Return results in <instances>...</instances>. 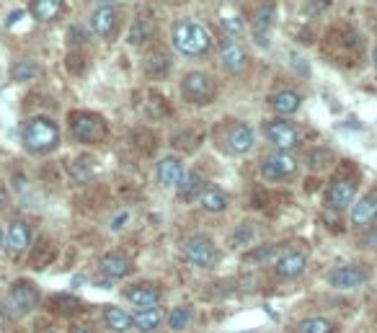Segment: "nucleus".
Here are the masks:
<instances>
[{"label": "nucleus", "mask_w": 377, "mask_h": 333, "mask_svg": "<svg viewBox=\"0 0 377 333\" xmlns=\"http://www.w3.org/2000/svg\"><path fill=\"white\" fill-rule=\"evenodd\" d=\"M264 137H267L274 147H279L282 153H287V150L297 147V143H300L297 127L290 124V122H285V119H271V122H264Z\"/></svg>", "instance_id": "7"}, {"label": "nucleus", "mask_w": 377, "mask_h": 333, "mask_svg": "<svg viewBox=\"0 0 377 333\" xmlns=\"http://www.w3.org/2000/svg\"><path fill=\"white\" fill-rule=\"evenodd\" d=\"M367 269H362L357 263H346V266H336L328 274V284L333 289H357L367 282Z\"/></svg>", "instance_id": "9"}, {"label": "nucleus", "mask_w": 377, "mask_h": 333, "mask_svg": "<svg viewBox=\"0 0 377 333\" xmlns=\"http://www.w3.org/2000/svg\"><path fill=\"white\" fill-rule=\"evenodd\" d=\"M3 204H6V189L0 186V209H3Z\"/></svg>", "instance_id": "39"}, {"label": "nucleus", "mask_w": 377, "mask_h": 333, "mask_svg": "<svg viewBox=\"0 0 377 333\" xmlns=\"http://www.w3.org/2000/svg\"><path fill=\"white\" fill-rule=\"evenodd\" d=\"M174 47L178 52L189 54V57H199V54H207L212 47V36L210 31L196 24V21H178L174 26Z\"/></svg>", "instance_id": "2"}, {"label": "nucleus", "mask_w": 377, "mask_h": 333, "mask_svg": "<svg viewBox=\"0 0 377 333\" xmlns=\"http://www.w3.org/2000/svg\"><path fill=\"white\" fill-rule=\"evenodd\" d=\"M158 181L163 184V186H176L178 179L184 176V165L178 158H163V161L158 163Z\"/></svg>", "instance_id": "22"}, {"label": "nucleus", "mask_w": 377, "mask_h": 333, "mask_svg": "<svg viewBox=\"0 0 377 333\" xmlns=\"http://www.w3.org/2000/svg\"><path fill=\"white\" fill-rule=\"evenodd\" d=\"M377 220V191H369L351 204V225L369 227Z\"/></svg>", "instance_id": "10"}, {"label": "nucleus", "mask_w": 377, "mask_h": 333, "mask_svg": "<svg viewBox=\"0 0 377 333\" xmlns=\"http://www.w3.org/2000/svg\"><path fill=\"white\" fill-rule=\"evenodd\" d=\"M297 333H333V323L318 316L303 318V320L297 323Z\"/></svg>", "instance_id": "29"}, {"label": "nucleus", "mask_w": 377, "mask_h": 333, "mask_svg": "<svg viewBox=\"0 0 377 333\" xmlns=\"http://www.w3.org/2000/svg\"><path fill=\"white\" fill-rule=\"evenodd\" d=\"M365 243H367V248H372V251H377V230H372V233L365 238Z\"/></svg>", "instance_id": "37"}, {"label": "nucleus", "mask_w": 377, "mask_h": 333, "mask_svg": "<svg viewBox=\"0 0 377 333\" xmlns=\"http://www.w3.org/2000/svg\"><path fill=\"white\" fill-rule=\"evenodd\" d=\"M274 18H276V8L271 0H267V3H261V6H256V10H253V18H251V24H253V34L256 36H264L269 31V29L274 26Z\"/></svg>", "instance_id": "21"}, {"label": "nucleus", "mask_w": 377, "mask_h": 333, "mask_svg": "<svg viewBox=\"0 0 377 333\" xmlns=\"http://www.w3.org/2000/svg\"><path fill=\"white\" fill-rule=\"evenodd\" d=\"M78 42L85 44V42H88V31H85L83 26H78V24H75V26H70V44H78Z\"/></svg>", "instance_id": "35"}, {"label": "nucleus", "mask_w": 377, "mask_h": 333, "mask_svg": "<svg viewBox=\"0 0 377 333\" xmlns=\"http://www.w3.org/2000/svg\"><path fill=\"white\" fill-rule=\"evenodd\" d=\"M354 194H357L354 181L339 179V181H333L331 186H328L326 202H328V207H333V209H346V207H351V204H354Z\"/></svg>", "instance_id": "11"}, {"label": "nucleus", "mask_w": 377, "mask_h": 333, "mask_svg": "<svg viewBox=\"0 0 377 333\" xmlns=\"http://www.w3.org/2000/svg\"><path fill=\"white\" fill-rule=\"evenodd\" d=\"M192 323V310L189 307H174L171 310V316H168V325L174 328V331H184L186 325Z\"/></svg>", "instance_id": "31"}, {"label": "nucleus", "mask_w": 377, "mask_h": 333, "mask_svg": "<svg viewBox=\"0 0 377 333\" xmlns=\"http://www.w3.org/2000/svg\"><path fill=\"white\" fill-rule=\"evenodd\" d=\"M168 65H171V60H168V54L163 52V49H153V52L145 57V70L150 72V75H166Z\"/></svg>", "instance_id": "28"}, {"label": "nucleus", "mask_w": 377, "mask_h": 333, "mask_svg": "<svg viewBox=\"0 0 377 333\" xmlns=\"http://www.w3.org/2000/svg\"><path fill=\"white\" fill-rule=\"evenodd\" d=\"M132 320H135V328H137V331L150 333V331H156L158 325H160L163 316H160V310H158V307H150V310H140Z\"/></svg>", "instance_id": "27"}, {"label": "nucleus", "mask_w": 377, "mask_h": 333, "mask_svg": "<svg viewBox=\"0 0 377 333\" xmlns=\"http://www.w3.org/2000/svg\"><path fill=\"white\" fill-rule=\"evenodd\" d=\"M99 269H101V274L111 277V279H122V277H127L129 271H132V263L122 253H106V256H101V261H99Z\"/></svg>", "instance_id": "16"}, {"label": "nucleus", "mask_w": 377, "mask_h": 333, "mask_svg": "<svg viewBox=\"0 0 377 333\" xmlns=\"http://www.w3.org/2000/svg\"><path fill=\"white\" fill-rule=\"evenodd\" d=\"M246 63H249V57H246V52H243V47L235 44V42H231V39H225L220 44V65L225 67L228 72H240L243 67H246Z\"/></svg>", "instance_id": "13"}, {"label": "nucleus", "mask_w": 377, "mask_h": 333, "mask_svg": "<svg viewBox=\"0 0 377 333\" xmlns=\"http://www.w3.org/2000/svg\"><path fill=\"white\" fill-rule=\"evenodd\" d=\"M176 189H178V199L192 202V199L202 197L204 181L196 171H184V176H181V179H178V184H176Z\"/></svg>", "instance_id": "20"}, {"label": "nucleus", "mask_w": 377, "mask_h": 333, "mask_svg": "<svg viewBox=\"0 0 377 333\" xmlns=\"http://www.w3.org/2000/svg\"><path fill=\"white\" fill-rule=\"evenodd\" d=\"M3 241H6V235H3V227H0V248H3Z\"/></svg>", "instance_id": "41"}, {"label": "nucleus", "mask_w": 377, "mask_h": 333, "mask_svg": "<svg viewBox=\"0 0 377 333\" xmlns=\"http://www.w3.org/2000/svg\"><path fill=\"white\" fill-rule=\"evenodd\" d=\"M220 26H222V31H225V34L238 36L240 31H243V18H240V16H231V13L225 16V13H222V16H220Z\"/></svg>", "instance_id": "33"}, {"label": "nucleus", "mask_w": 377, "mask_h": 333, "mask_svg": "<svg viewBox=\"0 0 377 333\" xmlns=\"http://www.w3.org/2000/svg\"><path fill=\"white\" fill-rule=\"evenodd\" d=\"M228 147H231V153L235 155H243L249 153L251 147H253V129L249 124H235L228 132Z\"/></svg>", "instance_id": "18"}, {"label": "nucleus", "mask_w": 377, "mask_h": 333, "mask_svg": "<svg viewBox=\"0 0 377 333\" xmlns=\"http://www.w3.org/2000/svg\"><path fill=\"white\" fill-rule=\"evenodd\" d=\"M65 8V0H31V16L37 18L39 24H52L55 18H60Z\"/></svg>", "instance_id": "19"}, {"label": "nucleus", "mask_w": 377, "mask_h": 333, "mask_svg": "<svg viewBox=\"0 0 377 333\" xmlns=\"http://www.w3.org/2000/svg\"><path fill=\"white\" fill-rule=\"evenodd\" d=\"M251 238H253V227L246 222V225H240L238 230H235V238H233V243L235 245H243V243H249Z\"/></svg>", "instance_id": "34"}, {"label": "nucleus", "mask_w": 377, "mask_h": 333, "mask_svg": "<svg viewBox=\"0 0 377 333\" xmlns=\"http://www.w3.org/2000/svg\"><path fill=\"white\" fill-rule=\"evenodd\" d=\"M163 3H174V0H163Z\"/></svg>", "instance_id": "44"}, {"label": "nucleus", "mask_w": 377, "mask_h": 333, "mask_svg": "<svg viewBox=\"0 0 377 333\" xmlns=\"http://www.w3.org/2000/svg\"><path fill=\"white\" fill-rule=\"evenodd\" d=\"M21 140L31 155H49L60 145V127L52 119L34 117L21 127Z\"/></svg>", "instance_id": "1"}, {"label": "nucleus", "mask_w": 377, "mask_h": 333, "mask_svg": "<svg viewBox=\"0 0 377 333\" xmlns=\"http://www.w3.org/2000/svg\"><path fill=\"white\" fill-rule=\"evenodd\" d=\"M184 256H186V261L199 266V269H210V266H215L217 259H220L215 243H212L210 238H204V235H196V238H189V241H186Z\"/></svg>", "instance_id": "6"}, {"label": "nucleus", "mask_w": 377, "mask_h": 333, "mask_svg": "<svg viewBox=\"0 0 377 333\" xmlns=\"http://www.w3.org/2000/svg\"><path fill=\"white\" fill-rule=\"evenodd\" d=\"M117 10L109 8V6H101V8L93 10L91 16V29L96 31L99 36H103V39H109L114 31H117Z\"/></svg>", "instance_id": "15"}, {"label": "nucleus", "mask_w": 377, "mask_h": 333, "mask_svg": "<svg viewBox=\"0 0 377 333\" xmlns=\"http://www.w3.org/2000/svg\"><path fill=\"white\" fill-rule=\"evenodd\" d=\"M153 21L150 18H145V16H137L135 21H132V26H129V42L132 44H145L147 39L153 36Z\"/></svg>", "instance_id": "26"}, {"label": "nucleus", "mask_w": 377, "mask_h": 333, "mask_svg": "<svg viewBox=\"0 0 377 333\" xmlns=\"http://www.w3.org/2000/svg\"><path fill=\"white\" fill-rule=\"evenodd\" d=\"M294 171H297V161L290 153H282V150H276V153L267 155L261 161V176L267 181H285L294 176Z\"/></svg>", "instance_id": "8"}, {"label": "nucleus", "mask_w": 377, "mask_h": 333, "mask_svg": "<svg viewBox=\"0 0 377 333\" xmlns=\"http://www.w3.org/2000/svg\"><path fill=\"white\" fill-rule=\"evenodd\" d=\"M31 243V230L24 220H13L8 227V233H6V245H8V253L10 256H19L24 253Z\"/></svg>", "instance_id": "14"}, {"label": "nucleus", "mask_w": 377, "mask_h": 333, "mask_svg": "<svg viewBox=\"0 0 377 333\" xmlns=\"http://www.w3.org/2000/svg\"><path fill=\"white\" fill-rule=\"evenodd\" d=\"M103 318H106V325H109L111 331H117V333H124V331H129V328H135V320H132V316H129L127 310H122V307H117V305L106 307Z\"/></svg>", "instance_id": "24"}, {"label": "nucleus", "mask_w": 377, "mask_h": 333, "mask_svg": "<svg viewBox=\"0 0 377 333\" xmlns=\"http://www.w3.org/2000/svg\"><path fill=\"white\" fill-rule=\"evenodd\" d=\"M55 305H60V310H65V313H70V310H78L81 307V302L78 300H73V298H55Z\"/></svg>", "instance_id": "36"}, {"label": "nucleus", "mask_w": 377, "mask_h": 333, "mask_svg": "<svg viewBox=\"0 0 377 333\" xmlns=\"http://www.w3.org/2000/svg\"><path fill=\"white\" fill-rule=\"evenodd\" d=\"M271 108H274L279 117H292L294 111L300 108V96L294 90H276L271 96Z\"/></svg>", "instance_id": "23"}, {"label": "nucleus", "mask_w": 377, "mask_h": 333, "mask_svg": "<svg viewBox=\"0 0 377 333\" xmlns=\"http://www.w3.org/2000/svg\"><path fill=\"white\" fill-rule=\"evenodd\" d=\"M37 302H39L37 289L31 287V284H26V282H21V284H16V287L3 298L0 310H3V316H8V318H24L37 307Z\"/></svg>", "instance_id": "3"}, {"label": "nucleus", "mask_w": 377, "mask_h": 333, "mask_svg": "<svg viewBox=\"0 0 377 333\" xmlns=\"http://www.w3.org/2000/svg\"><path fill=\"white\" fill-rule=\"evenodd\" d=\"M181 96L186 101H192L196 106L210 104L215 99V81H212L207 72H189L181 81Z\"/></svg>", "instance_id": "5"}, {"label": "nucleus", "mask_w": 377, "mask_h": 333, "mask_svg": "<svg viewBox=\"0 0 377 333\" xmlns=\"http://www.w3.org/2000/svg\"><path fill=\"white\" fill-rule=\"evenodd\" d=\"M44 333H55V331H44Z\"/></svg>", "instance_id": "45"}, {"label": "nucleus", "mask_w": 377, "mask_h": 333, "mask_svg": "<svg viewBox=\"0 0 377 333\" xmlns=\"http://www.w3.org/2000/svg\"><path fill=\"white\" fill-rule=\"evenodd\" d=\"M305 269H308V256L300 251H287L285 256L276 259V274L282 279H297L305 274Z\"/></svg>", "instance_id": "12"}, {"label": "nucleus", "mask_w": 377, "mask_h": 333, "mask_svg": "<svg viewBox=\"0 0 377 333\" xmlns=\"http://www.w3.org/2000/svg\"><path fill=\"white\" fill-rule=\"evenodd\" d=\"M21 16H24V13H21V10H19V13H13V16L8 18V26H10V24H16V21H21Z\"/></svg>", "instance_id": "38"}, {"label": "nucleus", "mask_w": 377, "mask_h": 333, "mask_svg": "<svg viewBox=\"0 0 377 333\" xmlns=\"http://www.w3.org/2000/svg\"><path fill=\"white\" fill-rule=\"evenodd\" d=\"M372 63H375V67H377V49L372 52Z\"/></svg>", "instance_id": "42"}, {"label": "nucleus", "mask_w": 377, "mask_h": 333, "mask_svg": "<svg viewBox=\"0 0 377 333\" xmlns=\"http://www.w3.org/2000/svg\"><path fill=\"white\" fill-rule=\"evenodd\" d=\"M199 204H202L207 212H222V209L228 207V197H225V191L217 189V186H204L202 197H199Z\"/></svg>", "instance_id": "25"}, {"label": "nucleus", "mask_w": 377, "mask_h": 333, "mask_svg": "<svg viewBox=\"0 0 377 333\" xmlns=\"http://www.w3.org/2000/svg\"><path fill=\"white\" fill-rule=\"evenodd\" d=\"M70 176H73L78 184H88L93 179V165L85 161H75L70 163Z\"/></svg>", "instance_id": "32"}, {"label": "nucleus", "mask_w": 377, "mask_h": 333, "mask_svg": "<svg viewBox=\"0 0 377 333\" xmlns=\"http://www.w3.org/2000/svg\"><path fill=\"white\" fill-rule=\"evenodd\" d=\"M70 333H88V331H85V328H81V325H78V328H73V331H70Z\"/></svg>", "instance_id": "40"}, {"label": "nucleus", "mask_w": 377, "mask_h": 333, "mask_svg": "<svg viewBox=\"0 0 377 333\" xmlns=\"http://www.w3.org/2000/svg\"><path fill=\"white\" fill-rule=\"evenodd\" d=\"M99 3H114V0H99Z\"/></svg>", "instance_id": "43"}, {"label": "nucleus", "mask_w": 377, "mask_h": 333, "mask_svg": "<svg viewBox=\"0 0 377 333\" xmlns=\"http://www.w3.org/2000/svg\"><path fill=\"white\" fill-rule=\"evenodd\" d=\"M37 75H39V67L37 63H31V60H21V63L13 65V81L26 83V81H34Z\"/></svg>", "instance_id": "30"}, {"label": "nucleus", "mask_w": 377, "mask_h": 333, "mask_svg": "<svg viewBox=\"0 0 377 333\" xmlns=\"http://www.w3.org/2000/svg\"><path fill=\"white\" fill-rule=\"evenodd\" d=\"M127 300L132 305H137L140 310H150V307L158 305L160 292H158L153 284H135V287L127 289Z\"/></svg>", "instance_id": "17"}, {"label": "nucleus", "mask_w": 377, "mask_h": 333, "mask_svg": "<svg viewBox=\"0 0 377 333\" xmlns=\"http://www.w3.org/2000/svg\"><path fill=\"white\" fill-rule=\"evenodd\" d=\"M70 129L78 143H99L106 135V122L91 111H75L70 114Z\"/></svg>", "instance_id": "4"}]
</instances>
